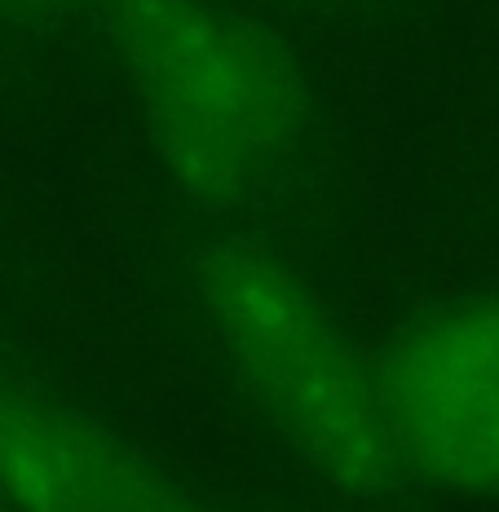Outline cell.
I'll use <instances>...</instances> for the list:
<instances>
[{
    "label": "cell",
    "instance_id": "obj_4",
    "mask_svg": "<svg viewBox=\"0 0 499 512\" xmlns=\"http://www.w3.org/2000/svg\"><path fill=\"white\" fill-rule=\"evenodd\" d=\"M173 486L89 411L0 380V508L5 512H137Z\"/></svg>",
    "mask_w": 499,
    "mask_h": 512
},
{
    "label": "cell",
    "instance_id": "obj_6",
    "mask_svg": "<svg viewBox=\"0 0 499 512\" xmlns=\"http://www.w3.org/2000/svg\"><path fill=\"white\" fill-rule=\"evenodd\" d=\"M67 5H76V0H0V9H67Z\"/></svg>",
    "mask_w": 499,
    "mask_h": 512
},
{
    "label": "cell",
    "instance_id": "obj_1",
    "mask_svg": "<svg viewBox=\"0 0 499 512\" xmlns=\"http://www.w3.org/2000/svg\"><path fill=\"white\" fill-rule=\"evenodd\" d=\"M111 53L159 168L195 199L274 186L310 133V80L230 0H111Z\"/></svg>",
    "mask_w": 499,
    "mask_h": 512
},
{
    "label": "cell",
    "instance_id": "obj_5",
    "mask_svg": "<svg viewBox=\"0 0 499 512\" xmlns=\"http://www.w3.org/2000/svg\"><path fill=\"white\" fill-rule=\"evenodd\" d=\"M137 512H212V508H204V504H195V499H190L186 495V490L182 486H168L164 490V495H155L151 499V504H142V508H137Z\"/></svg>",
    "mask_w": 499,
    "mask_h": 512
},
{
    "label": "cell",
    "instance_id": "obj_2",
    "mask_svg": "<svg viewBox=\"0 0 499 512\" xmlns=\"http://www.w3.org/2000/svg\"><path fill=\"white\" fill-rule=\"evenodd\" d=\"M195 305L243 398L314 473L363 495L407 477L376 358L301 270L248 239H221L195 261Z\"/></svg>",
    "mask_w": 499,
    "mask_h": 512
},
{
    "label": "cell",
    "instance_id": "obj_3",
    "mask_svg": "<svg viewBox=\"0 0 499 512\" xmlns=\"http://www.w3.org/2000/svg\"><path fill=\"white\" fill-rule=\"evenodd\" d=\"M376 367L402 473L499 499V292L420 309Z\"/></svg>",
    "mask_w": 499,
    "mask_h": 512
}]
</instances>
